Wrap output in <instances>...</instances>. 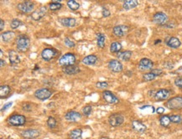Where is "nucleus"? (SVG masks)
I'll return each instance as SVG.
<instances>
[{
	"instance_id": "obj_1",
	"label": "nucleus",
	"mask_w": 182,
	"mask_h": 139,
	"mask_svg": "<svg viewBox=\"0 0 182 139\" xmlns=\"http://www.w3.org/2000/svg\"><path fill=\"white\" fill-rule=\"evenodd\" d=\"M16 46L18 50L20 52H26L29 49L30 39L25 35H21L17 39Z\"/></svg>"
},
{
	"instance_id": "obj_2",
	"label": "nucleus",
	"mask_w": 182,
	"mask_h": 139,
	"mask_svg": "<svg viewBox=\"0 0 182 139\" xmlns=\"http://www.w3.org/2000/svg\"><path fill=\"white\" fill-rule=\"evenodd\" d=\"M26 123L25 116L20 114H14L13 116L9 117L8 123L13 126H20L24 125Z\"/></svg>"
},
{
	"instance_id": "obj_3",
	"label": "nucleus",
	"mask_w": 182,
	"mask_h": 139,
	"mask_svg": "<svg viewBox=\"0 0 182 139\" xmlns=\"http://www.w3.org/2000/svg\"><path fill=\"white\" fill-rule=\"evenodd\" d=\"M76 63V56L72 53H67L62 55L61 57L59 60V64L64 67L66 66H71V65H74Z\"/></svg>"
},
{
	"instance_id": "obj_4",
	"label": "nucleus",
	"mask_w": 182,
	"mask_h": 139,
	"mask_svg": "<svg viewBox=\"0 0 182 139\" xmlns=\"http://www.w3.org/2000/svg\"><path fill=\"white\" fill-rule=\"evenodd\" d=\"M167 108L171 110L182 109V97H176L170 98L165 103Z\"/></svg>"
},
{
	"instance_id": "obj_5",
	"label": "nucleus",
	"mask_w": 182,
	"mask_h": 139,
	"mask_svg": "<svg viewBox=\"0 0 182 139\" xmlns=\"http://www.w3.org/2000/svg\"><path fill=\"white\" fill-rule=\"evenodd\" d=\"M57 50L53 48H46L45 49H43L41 52V57L43 60H45L46 61H50L53 59L55 58V56L57 55Z\"/></svg>"
},
{
	"instance_id": "obj_6",
	"label": "nucleus",
	"mask_w": 182,
	"mask_h": 139,
	"mask_svg": "<svg viewBox=\"0 0 182 139\" xmlns=\"http://www.w3.org/2000/svg\"><path fill=\"white\" fill-rule=\"evenodd\" d=\"M52 92L50 90L47 89V88H41V89H38L37 91L35 92V97L39 99V100L45 101L47 100L48 98L51 97Z\"/></svg>"
},
{
	"instance_id": "obj_7",
	"label": "nucleus",
	"mask_w": 182,
	"mask_h": 139,
	"mask_svg": "<svg viewBox=\"0 0 182 139\" xmlns=\"http://www.w3.org/2000/svg\"><path fill=\"white\" fill-rule=\"evenodd\" d=\"M124 122V116L121 114H113L108 117V123L112 126H118Z\"/></svg>"
},
{
	"instance_id": "obj_8",
	"label": "nucleus",
	"mask_w": 182,
	"mask_h": 139,
	"mask_svg": "<svg viewBox=\"0 0 182 139\" xmlns=\"http://www.w3.org/2000/svg\"><path fill=\"white\" fill-rule=\"evenodd\" d=\"M35 4L30 1H26V2H23V3L18 4V9L21 11L22 13H30L33 9H34Z\"/></svg>"
},
{
	"instance_id": "obj_9",
	"label": "nucleus",
	"mask_w": 182,
	"mask_h": 139,
	"mask_svg": "<svg viewBox=\"0 0 182 139\" xmlns=\"http://www.w3.org/2000/svg\"><path fill=\"white\" fill-rule=\"evenodd\" d=\"M102 97L107 103L109 104H117L119 102V100L113 92L109 91H104L102 92Z\"/></svg>"
},
{
	"instance_id": "obj_10",
	"label": "nucleus",
	"mask_w": 182,
	"mask_h": 139,
	"mask_svg": "<svg viewBox=\"0 0 182 139\" xmlns=\"http://www.w3.org/2000/svg\"><path fill=\"white\" fill-rule=\"evenodd\" d=\"M154 66L153 61L148 58H143L139 61V68L140 71H149L152 70Z\"/></svg>"
},
{
	"instance_id": "obj_11",
	"label": "nucleus",
	"mask_w": 182,
	"mask_h": 139,
	"mask_svg": "<svg viewBox=\"0 0 182 139\" xmlns=\"http://www.w3.org/2000/svg\"><path fill=\"white\" fill-rule=\"evenodd\" d=\"M154 22L157 24H159V25H164L167 23V20H168V17L166 15L165 13H162V12H159V13H156L154 15L153 18Z\"/></svg>"
},
{
	"instance_id": "obj_12",
	"label": "nucleus",
	"mask_w": 182,
	"mask_h": 139,
	"mask_svg": "<svg viewBox=\"0 0 182 139\" xmlns=\"http://www.w3.org/2000/svg\"><path fill=\"white\" fill-rule=\"evenodd\" d=\"M46 12H47V8H46V6L40 7L39 9H36L35 11H34V12L31 13V18H32L34 20L38 21V20L42 19L43 17L46 15Z\"/></svg>"
},
{
	"instance_id": "obj_13",
	"label": "nucleus",
	"mask_w": 182,
	"mask_h": 139,
	"mask_svg": "<svg viewBox=\"0 0 182 139\" xmlns=\"http://www.w3.org/2000/svg\"><path fill=\"white\" fill-rule=\"evenodd\" d=\"M108 68L113 72L118 73L123 71V65L120 61H118L117 60H112L108 62Z\"/></svg>"
},
{
	"instance_id": "obj_14",
	"label": "nucleus",
	"mask_w": 182,
	"mask_h": 139,
	"mask_svg": "<svg viewBox=\"0 0 182 139\" xmlns=\"http://www.w3.org/2000/svg\"><path fill=\"white\" fill-rule=\"evenodd\" d=\"M24 139H34L39 136V132L36 129L24 130L20 133Z\"/></svg>"
},
{
	"instance_id": "obj_15",
	"label": "nucleus",
	"mask_w": 182,
	"mask_h": 139,
	"mask_svg": "<svg viewBox=\"0 0 182 139\" xmlns=\"http://www.w3.org/2000/svg\"><path fill=\"white\" fill-rule=\"evenodd\" d=\"M81 115L77 112H75V111H71V112H68L65 115V119L68 122H71V123H76V122H78L79 120H81Z\"/></svg>"
},
{
	"instance_id": "obj_16",
	"label": "nucleus",
	"mask_w": 182,
	"mask_h": 139,
	"mask_svg": "<svg viewBox=\"0 0 182 139\" xmlns=\"http://www.w3.org/2000/svg\"><path fill=\"white\" fill-rule=\"evenodd\" d=\"M113 34L117 37H123L128 32V27L126 25H117L113 28Z\"/></svg>"
},
{
	"instance_id": "obj_17",
	"label": "nucleus",
	"mask_w": 182,
	"mask_h": 139,
	"mask_svg": "<svg viewBox=\"0 0 182 139\" xmlns=\"http://www.w3.org/2000/svg\"><path fill=\"white\" fill-rule=\"evenodd\" d=\"M132 127L134 131H136L137 133H144L147 129L146 126L142 122L138 121V120H134L132 122Z\"/></svg>"
},
{
	"instance_id": "obj_18",
	"label": "nucleus",
	"mask_w": 182,
	"mask_h": 139,
	"mask_svg": "<svg viewBox=\"0 0 182 139\" xmlns=\"http://www.w3.org/2000/svg\"><path fill=\"white\" fill-rule=\"evenodd\" d=\"M169 91L166 89H161L155 93L154 95V99L156 101H165L167 100L169 97Z\"/></svg>"
},
{
	"instance_id": "obj_19",
	"label": "nucleus",
	"mask_w": 182,
	"mask_h": 139,
	"mask_svg": "<svg viewBox=\"0 0 182 139\" xmlns=\"http://www.w3.org/2000/svg\"><path fill=\"white\" fill-rule=\"evenodd\" d=\"M9 59L11 65H16V64H19L20 61V56L15 50H10L9 52Z\"/></svg>"
},
{
	"instance_id": "obj_20",
	"label": "nucleus",
	"mask_w": 182,
	"mask_h": 139,
	"mask_svg": "<svg viewBox=\"0 0 182 139\" xmlns=\"http://www.w3.org/2000/svg\"><path fill=\"white\" fill-rule=\"evenodd\" d=\"M62 71L66 75H76L80 72V68L78 66L75 65H71V66H66L62 69Z\"/></svg>"
},
{
	"instance_id": "obj_21",
	"label": "nucleus",
	"mask_w": 182,
	"mask_h": 139,
	"mask_svg": "<svg viewBox=\"0 0 182 139\" xmlns=\"http://www.w3.org/2000/svg\"><path fill=\"white\" fill-rule=\"evenodd\" d=\"M60 22L65 27H74L76 24V21L73 18H62L60 20Z\"/></svg>"
},
{
	"instance_id": "obj_22",
	"label": "nucleus",
	"mask_w": 182,
	"mask_h": 139,
	"mask_svg": "<svg viewBox=\"0 0 182 139\" xmlns=\"http://www.w3.org/2000/svg\"><path fill=\"white\" fill-rule=\"evenodd\" d=\"M98 57L94 55H87V56H86L83 60H82V62H83V64L84 65H94L97 63L98 61Z\"/></svg>"
},
{
	"instance_id": "obj_23",
	"label": "nucleus",
	"mask_w": 182,
	"mask_h": 139,
	"mask_svg": "<svg viewBox=\"0 0 182 139\" xmlns=\"http://www.w3.org/2000/svg\"><path fill=\"white\" fill-rule=\"evenodd\" d=\"M117 58L118 60H120L122 61H128L132 56V52L129 50H126V51L123 52H118L117 53Z\"/></svg>"
},
{
	"instance_id": "obj_24",
	"label": "nucleus",
	"mask_w": 182,
	"mask_h": 139,
	"mask_svg": "<svg viewBox=\"0 0 182 139\" xmlns=\"http://www.w3.org/2000/svg\"><path fill=\"white\" fill-rule=\"evenodd\" d=\"M138 5H139V1H137V0H127V1L124 2L123 7L125 10H129L134 9Z\"/></svg>"
},
{
	"instance_id": "obj_25",
	"label": "nucleus",
	"mask_w": 182,
	"mask_h": 139,
	"mask_svg": "<svg viewBox=\"0 0 182 139\" xmlns=\"http://www.w3.org/2000/svg\"><path fill=\"white\" fill-rule=\"evenodd\" d=\"M167 46L171 47V48L174 49H177L179 48L180 45H181V42L180 41V39L176 37H171L169 38V40L167 41Z\"/></svg>"
},
{
	"instance_id": "obj_26",
	"label": "nucleus",
	"mask_w": 182,
	"mask_h": 139,
	"mask_svg": "<svg viewBox=\"0 0 182 139\" xmlns=\"http://www.w3.org/2000/svg\"><path fill=\"white\" fill-rule=\"evenodd\" d=\"M14 36L15 34L12 31H6L2 34V39L4 42H10L11 40H13Z\"/></svg>"
},
{
	"instance_id": "obj_27",
	"label": "nucleus",
	"mask_w": 182,
	"mask_h": 139,
	"mask_svg": "<svg viewBox=\"0 0 182 139\" xmlns=\"http://www.w3.org/2000/svg\"><path fill=\"white\" fill-rule=\"evenodd\" d=\"M81 134H82V130L77 128L72 131L69 134V137L71 139H81Z\"/></svg>"
},
{
	"instance_id": "obj_28",
	"label": "nucleus",
	"mask_w": 182,
	"mask_h": 139,
	"mask_svg": "<svg viewBox=\"0 0 182 139\" xmlns=\"http://www.w3.org/2000/svg\"><path fill=\"white\" fill-rule=\"evenodd\" d=\"M105 35H104L103 34H101V33H98L97 34V44H98V46L99 48H104V46H105Z\"/></svg>"
},
{
	"instance_id": "obj_29",
	"label": "nucleus",
	"mask_w": 182,
	"mask_h": 139,
	"mask_svg": "<svg viewBox=\"0 0 182 139\" xmlns=\"http://www.w3.org/2000/svg\"><path fill=\"white\" fill-rule=\"evenodd\" d=\"M10 92V87L9 86L7 85H4V86H0V97L1 98H3V97H7Z\"/></svg>"
},
{
	"instance_id": "obj_30",
	"label": "nucleus",
	"mask_w": 182,
	"mask_h": 139,
	"mask_svg": "<svg viewBox=\"0 0 182 139\" xmlns=\"http://www.w3.org/2000/svg\"><path fill=\"white\" fill-rule=\"evenodd\" d=\"M122 49V45L118 42H113L111 44L110 51L112 53H118Z\"/></svg>"
},
{
	"instance_id": "obj_31",
	"label": "nucleus",
	"mask_w": 182,
	"mask_h": 139,
	"mask_svg": "<svg viewBox=\"0 0 182 139\" xmlns=\"http://www.w3.org/2000/svg\"><path fill=\"white\" fill-rule=\"evenodd\" d=\"M170 119H169V116H162L160 118H159V123H160V125L162 126H168L170 124Z\"/></svg>"
},
{
	"instance_id": "obj_32",
	"label": "nucleus",
	"mask_w": 182,
	"mask_h": 139,
	"mask_svg": "<svg viewBox=\"0 0 182 139\" xmlns=\"http://www.w3.org/2000/svg\"><path fill=\"white\" fill-rule=\"evenodd\" d=\"M67 5L72 10H77L80 8V4L76 0H70V1H68Z\"/></svg>"
},
{
	"instance_id": "obj_33",
	"label": "nucleus",
	"mask_w": 182,
	"mask_h": 139,
	"mask_svg": "<svg viewBox=\"0 0 182 139\" xmlns=\"http://www.w3.org/2000/svg\"><path fill=\"white\" fill-rule=\"evenodd\" d=\"M50 9L52 10V11H55V10L60 9L62 7V4L59 2H56L55 0H54V2L50 3Z\"/></svg>"
},
{
	"instance_id": "obj_34",
	"label": "nucleus",
	"mask_w": 182,
	"mask_h": 139,
	"mask_svg": "<svg viewBox=\"0 0 182 139\" xmlns=\"http://www.w3.org/2000/svg\"><path fill=\"white\" fill-rule=\"evenodd\" d=\"M169 119L171 123H176V124L182 123V117L180 115H171L169 116Z\"/></svg>"
},
{
	"instance_id": "obj_35",
	"label": "nucleus",
	"mask_w": 182,
	"mask_h": 139,
	"mask_svg": "<svg viewBox=\"0 0 182 139\" xmlns=\"http://www.w3.org/2000/svg\"><path fill=\"white\" fill-rule=\"evenodd\" d=\"M47 125H48L50 128H55L56 125H57V122H56V120L54 117L50 116L48 120H47Z\"/></svg>"
},
{
	"instance_id": "obj_36",
	"label": "nucleus",
	"mask_w": 182,
	"mask_h": 139,
	"mask_svg": "<svg viewBox=\"0 0 182 139\" xmlns=\"http://www.w3.org/2000/svg\"><path fill=\"white\" fill-rule=\"evenodd\" d=\"M156 75L154 73H152L151 71L149 72V73H146V74H144L143 75V79L145 81H153L154 79H155Z\"/></svg>"
},
{
	"instance_id": "obj_37",
	"label": "nucleus",
	"mask_w": 182,
	"mask_h": 139,
	"mask_svg": "<svg viewBox=\"0 0 182 139\" xmlns=\"http://www.w3.org/2000/svg\"><path fill=\"white\" fill-rule=\"evenodd\" d=\"M21 21H20V20H17V19H15V20H12V22H11V24H10V26H11V28L13 29H17V28H19L20 25H21Z\"/></svg>"
},
{
	"instance_id": "obj_38",
	"label": "nucleus",
	"mask_w": 182,
	"mask_h": 139,
	"mask_svg": "<svg viewBox=\"0 0 182 139\" xmlns=\"http://www.w3.org/2000/svg\"><path fill=\"white\" fill-rule=\"evenodd\" d=\"M91 111H92V108H91V106H86V107H83V109H82V113L84 114L85 116H89L91 115Z\"/></svg>"
},
{
	"instance_id": "obj_39",
	"label": "nucleus",
	"mask_w": 182,
	"mask_h": 139,
	"mask_svg": "<svg viewBox=\"0 0 182 139\" xmlns=\"http://www.w3.org/2000/svg\"><path fill=\"white\" fill-rule=\"evenodd\" d=\"M64 41H65V46H67L68 47H70V48L75 47V43H74V41H72V39H70V38H68V37H65Z\"/></svg>"
},
{
	"instance_id": "obj_40",
	"label": "nucleus",
	"mask_w": 182,
	"mask_h": 139,
	"mask_svg": "<svg viewBox=\"0 0 182 139\" xmlns=\"http://www.w3.org/2000/svg\"><path fill=\"white\" fill-rule=\"evenodd\" d=\"M96 86L99 89H104V88H107L108 86V84L106 81H99L96 84Z\"/></svg>"
},
{
	"instance_id": "obj_41",
	"label": "nucleus",
	"mask_w": 182,
	"mask_h": 139,
	"mask_svg": "<svg viewBox=\"0 0 182 139\" xmlns=\"http://www.w3.org/2000/svg\"><path fill=\"white\" fill-rule=\"evenodd\" d=\"M175 84H176V86L182 89V77L176 78V81H175Z\"/></svg>"
},
{
	"instance_id": "obj_42",
	"label": "nucleus",
	"mask_w": 182,
	"mask_h": 139,
	"mask_svg": "<svg viewBox=\"0 0 182 139\" xmlns=\"http://www.w3.org/2000/svg\"><path fill=\"white\" fill-rule=\"evenodd\" d=\"M110 14H111L110 11L107 9V8L103 7V8H102V15H103L104 17H108Z\"/></svg>"
},
{
	"instance_id": "obj_43",
	"label": "nucleus",
	"mask_w": 182,
	"mask_h": 139,
	"mask_svg": "<svg viewBox=\"0 0 182 139\" xmlns=\"http://www.w3.org/2000/svg\"><path fill=\"white\" fill-rule=\"evenodd\" d=\"M151 72L155 75L156 76L160 75L162 74V71H161V70H159V69H154V70H151Z\"/></svg>"
},
{
	"instance_id": "obj_44",
	"label": "nucleus",
	"mask_w": 182,
	"mask_h": 139,
	"mask_svg": "<svg viewBox=\"0 0 182 139\" xmlns=\"http://www.w3.org/2000/svg\"><path fill=\"white\" fill-rule=\"evenodd\" d=\"M23 110L25 111V112H30L31 111V106L28 103L24 104V105H23Z\"/></svg>"
},
{
	"instance_id": "obj_45",
	"label": "nucleus",
	"mask_w": 182,
	"mask_h": 139,
	"mask_svg": "<svg viewBox=\"0 0 182 139\" xmlns=\"http://www.w3.org/2000/svg\"><path fill=\"white\" fill-rule=\"evenodd\" d=\"M12 105H13V102H12V101H11V102H9V103H6L5 105H4V106H3V108H2V110L1 111H2V112H3V111H6L7 109H8L9 107H11Z\"/></svg>"
},
{
	"instance_id": "obj_46",
	"label": "nucleus",
	"mask_w": 182,
	"mask_h": 139,
	"mask_svg": "<svg viewBox=\"0 0 182 139\" xmlns=\"http://www.w3.org/2000/svg\"><path fill=\"white\" fill-rule=\"evenodd\" d=\"M156 112L161 115V114H163L165 112V108H163V107H158L157 110H156Z\"/></svg>"
},
{
	"instance_id": "obj_47",
	"label": "nucleus",
	"mask_w": 182,
	"mask_h": 139,
	"mask_svg": "<svg viewBox=\"0 0 182 139\" xmlns=\"http://www.w3.org/2000/svg\"><path fill=\"white\" fill-rule=\"evenodd\" d=\"M3 28H4V21L3 20H0V29L3 30Z\"/></svg>"
},
{
	"instance_id": "obj_48",
	"label": "nucleus",
	"mask_w": 182,
	"mask_h": 139,
	"mask_svg": "<svg viewBox=\"0 0 182 139\" xmlns=\"http://www.w3.org/2000/svg\"><path fill=\"white\" fill-rule=\"evenodd\" d=\"M4 65H5V62H4L3 60H0V67L3 68Z\"/></svg>"
},
{
	"instance_id": "obj_49",
	"label": "nucleus",
	"mask_w": 182,
	"mask_h": 139,
	"mask_svg": "<svg viewBox=\"0 0 182 139\" xmlns=\"http://www.w3.org/2000/svg\"><path fill=\"white\" fill-rule=\"evenodd\" d=\"M101 139H109L108 137H102Z\"/></svg>"
},
{
	"instance_id": "obj_50",
	"label": "nucleus",
	"mask_w": 182,
	"mask_h": 139,
	"mask_svg": "<svg viewBox=\"0 0 182 139\" xmlns=\"http://www.w3.org/2000/svg\"><path fill=\"white\" fill-rule=\"evenodd\" d=\"M0 54H1V56H3V51L2 50H0Z\"/></svg>"
}]
</instances>
